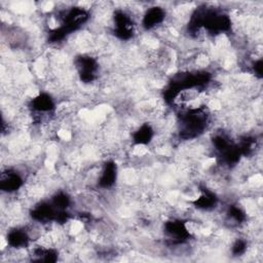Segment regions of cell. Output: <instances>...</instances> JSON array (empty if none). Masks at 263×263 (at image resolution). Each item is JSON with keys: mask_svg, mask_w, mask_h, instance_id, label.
Masks as SVG:
<instances>
[{"mask_svg": "<svg viewBox=\"0 0 263 263\" xmlns=\"http://www.w3.org/2000/svg\"><path fill=\"white\" fill-rule=\"evenodd\" d=\"M164 16L165 12L161 7H151L143 16V27L147 30L152 29L156 25L161 24L164 21Z\"/></svg>", "mask_w": 263, "mask_h": 263, "instance_id": "cell-1", "label": "cell"}]
</instances>
